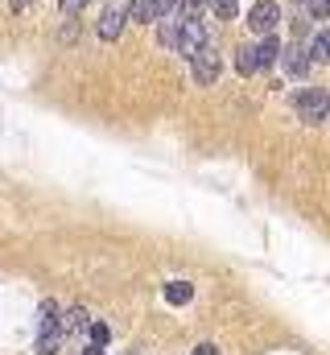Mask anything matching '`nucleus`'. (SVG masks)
I'll return each mask as SVG.
<instances>
[{
  "label": "nucleus",
  "mask_w": 330,
  "mask_h": 355,
  "mask_svg": "<svg viewBox=\"0 0 330 355\" xmlns=\"http://www.w3.org/2000/svg\"><path fill=\"white\" fill-rule=\"evenodd\" d=\"M82 331H91V318H87L82 306H71V310L62 314V335H82Z\"/></svg>",
  "instance_id": "9d476101"
},
{
  "label": "nucleus",
  "mask_w": 330,
  "mask_h": 355,
  "mask_svg": "<svg viewBox=\"0 0 330 355\" xmlns=\"http://www.w3.org/2000/svg\"><path fill=\"white\" fill-rule=\"evenodd\" d=\"M236 71H240V75H256V71H260L256 46H240V50H236Z\"/></svg>",
  "instance_id": "9b49d317"
},
{
  "label": "nucleus",
  "mask_w": 330,
  "mask_h": 355,
  "mask_svg": "<svg viewBox=\"0 0 330 355\" xmlns=\"http://www.w3.org/2000/svg\"><path fill=\"white\" fill-rule=\"evenodd\" d=\"M281 62H285L289 79H306V71H310V50H306L302 42H293L289 50H281Z\"/></svg>",
  "instance_id": "39448f33"
},
{
  "label": "nucleus",
  "mask_w": 330,
  "mask_h": 355,
  "mask_svg": "<svg viewBox=\"0 0 330 355\" xmlns=\"http://www.w3.org/2000/svg\"><path fill=\"white\" fill-rule=\"evenodd\" d=\"M202 46H207V29H202V21H198V17H186V21H182V46H177V54L194 58Z\"/></svg>",
  "instance_id": "20e7f679"
},
{
  "label": "nucleus",
  "mask_w": 330,
  "mask_h": 355,
  "mask_svg": "<svg viewBox=\"0 0 330 355\" xmlns=\"http://www.w3.org/2000/svg\"><path fill=\"white\" fill-rule=\"evenodd\" d=\"M310 54H314L318 62H330V29H322V33L314 37V46H310Z\"/></svg>",
  "instance_id": "2eb2a0df"
},
{
  "label": "nucleus",
  "mask_w": 330,
  "mask_h": 355,
  "mask_svg": "<svg viewBox=\"0 0 330 355\" xmlns=\"http://www.w3.org/2000/svg\"><path fill=\"white\" fill-rule=\"evenodd\" d=\"M62 331L58 335H37V355H58V347H62Z\"/></svg>",
  "instance_id": "4468645a"
},
{
  "label": "nucleus",
  "mask_w": 330,
  "mask_h": 355,
  "mask_svg": "<svg viewBox=\"0 0 330 355\" xmlns=\"http://www.w3.org/2000/svg\"><path fill=\"white\" fill-rule=\"evenodd\" d=\"M58 4H62V12H67V17H75V12H79L87 0H58Z\"/></svg>",
  "instance_id": "aec40b11"
},
{
  "label": "nucleus",
  "mask_w": 330,
  "mask_h": 355,
  "mask_svg": "<svg viewBox=\"0 0 330 355\" xmlns=\"http://www.w3.org/2000/svg\"><path fill=\"white\" fill-rule=\"evenodd\" d=\"M124 17H128V8H107V12L99 17V37H103V42H116L120 29H124Z\"/></svg>",
  "instance_id": "0eeeda50"
},
{
  "label": "nucleus",
  "mask_w": 330,
  "mask_h": 355,
  "mask_svg": "<svg viewBox=\"0 0 330 355\" xmlns=\"http://www.w3.org/2000/svg\"><path fill=\"white\" fill-rule=\"evenodd\" d=\"M211 8H215V12H219V17H223V21H232V17H236V8H240V4H236V0H211Z\"/></svg>",
  "instance_id": "f3484780"
},
{
  "label": "nucleus",
  "mask_w": 330,
  "mask_h": 355,
  "mask_svg": "<svg viewBox=\"0 0 330 355\" xmlns=\"http://www.w3.org/2000/svg\"><path fill=\"white\" fill-rule=\"evenodd\" d=\"M256 54H260V67H272V62L281 58V42H277V37L268 33V37H264V42L256 46Z\"/></svg>",
  "instance_id": "ddd939ff"
},
{
  "label": "nucleus",
  "mask_w": 330,
  "mask_h": 355,
  "mask_svg": "<svg viewBox=\"0 0 330 355\" xmlns=\"http://www.w3.org/2000/svg\"><path fill=\"white\" fill-rule=\"evenodd\" d=\"M277 21H281L277 0H256L252 12H248V25H252V33H260V37H268V33L277 29Z\"/></svg>",
  "instance_id": "7ed1b4c3"
},
{
  "label": "nucleus",
  "mask_w": 330,
  "mask_h": 355,
  "mask_svg": "<svg viewBox=\"0 0 330 355\" xmlns=\"http://www.w3.org/2000/svg\"><path fill=\"white\" fill-rule=\"evenodd\" d=\"M330 112V95L322 87H306L297 95V116L306 120V124H318V120H327Z\"/></svg>",
  "instance_id": "f03ea898"
},
{
  "label": "nucleus",
  "mask_w": 330,
  "mask_h": 355,
  "mask_svg": "<svg viewBox=\"0 0 330 355\" xmlns=\"http://www.w3.org/2000/svg\"><path fill=\"white\" fill-rule=\"evenodd\" d=\"M157 42H162L165 50H177V46H182V21L162 17V25H157Z\"/></svg>",
  "instance_id": "1a4fd4ad"
},
{
  "label": "nucleus",
  "mask_w": 330,
  "mask_h": 355,
  "mask_svg": "<svg viewBox=\"0 0 330 355\" xmlns=\"http://www.w3.org/2000/svg\"><path fill=\"white\" fill-rule=\"evenodd\" d=\"M219 71H223V58H219L211 46H202V50L190 58V75H194V83H198V87H211V83L219 79Z\"/></svg>",
  "instance_id": "f257e3e1"
},
{
  "label": "nucleus",
  "mask_w": 330,
  "mask_h": 355,
  "mask_svg": "<svg viewBox=\"0 0 330 355\" xmlns=\"http://www.w3.org/2000/svg\"><path fill=\"white\" fill-rule=\"evenodd\" d=\"M194 355H219V352H215L211 343H198V347H194Z\"/></svg>",
  "instance_id": "4be33fe9"
},
{
  "label": "nucleus",
  "mask_w": 330,
  "mask_h": 355,
  "mask_svg": "<svg viewBox=\"0 0 330 355\" xmlns=\"http://www.w3.org/2000/svg\"><path fill=\"white\" fill-rule=\"evenodd\" d=\"M157 8H162V17H169L173 8H182V0H157Z\"/></svg>",
  "instance_id": "412c9836"
},
{
  "label": "nucleus",
  "mask_w": 330,
  "mask_h": 355,
  "mask_svg": "<svg viewBox=\"0 0 330 355\" xmlns=\"http://www.w3.org/2000/svg\"><path fill=\"white\" fill-rule=\"evenodd\" d=\"M302 4H310V12H314V17H327V12H330V0H302Z\"/></svg>",
  "instance_id": "6ab92c4d"
},
{
  "label": "nucleus",
  "mask_w": 330,
  "mask_h": 355,
  "mask_svg": "<svg viewBox=\"0 0 330 355\" xmlns=\"http://www.w3.org/2000/svg\"><path fill=\"white\" fill-rule=\"evenodd\" d=\"M82 355H107V352H103L99 343H91V347H87V352H82Z\"/></svg>",
  "instance_id": "5701e85b"
},
{
  "label": "nucleus",
  "mask_w": 330,
  "mask_h": 355,
  "mask_svg": "<svg viewBox=\"0 0 330 355\" xmlns=\"http://www.w3.org/2000/svg\"><path fill=\"white\" fill-rule=\"evenodd\" d=\"M91 343H99V347H107V339H112V331H107V322H91Z\"/></svg>",
  "instance_id": "dca6fc26"
},
{
  "label": "nucleus",
  "mask_w": 330,
  "mask_h": 355,
  "mask_svg": "<svg viewBox=\"0 0 330 355\" xmlns=\"http://www.w3.org/2000/svg\"><path fill=\"white\" fill-rule=\"evenodd\" d=\"M207 4H211V0H182V12H186V17H202Z\"/></svg>",
  "instance_id": "a211bd4d"
},
{
  "label": "nucleus",
  "mask_w": 330,
  "mask_h": 355,
  "mask_svg": "<svg viewBox=\"0 0 330 355\" xmlns=\"http://www.w3.org/2000/svg\"><path fill=\"white\" fill-rule=\"evenodd\" d=\"M128 21H137V25H145V21H162L157 0H132V4H128Z\"/></svg>",
  "instance_id": "6e6552de"
},
{
  "label": "nucleus",
  "mask_w": 330,
  "mask_h": 355,
  "mask_svg": "<svg viewBox=\"0 0 330 355\" xmlns=\"http://www.w3.org/2000/svg\"><path fill=\"white\" fill-rule=\"evenodd\" d=\"M190 297H194L190 281H169V285H165V302H169V306H186Z\"/></svg>",
  "instance_id": "f8f14e48"
},
{
  "label": "nucleus",
  "mask_w": 330,
  "mask_h": 355,
  "mask_svg": "<svg viewBox=\"0 0 330 355\" xmlns=\"http://www.w3.org/2000/svg\"><path fill=\"white\" fill-rule=\"evenodd\" d=\"M12 8H17V12H21V8H25V0H12Z\"/></svg>",
  "instance_id": "b1692460"
},
{
  "label": "nucleus",
  "mask_w": 330,
  "mask_h": 355,
  "mask_svg": "<svg viewBox=\"0 0 330 355\" xmlns=\"http://www.w3.org/2000/svg\"><path fill=\"white\" fill-rule=\"evenodd\" d=\"M62 331V310H58V302H42L37 306V335H58Z\"/></svg>",
  "instance_id": "423d86ee"
}]
</instances>
